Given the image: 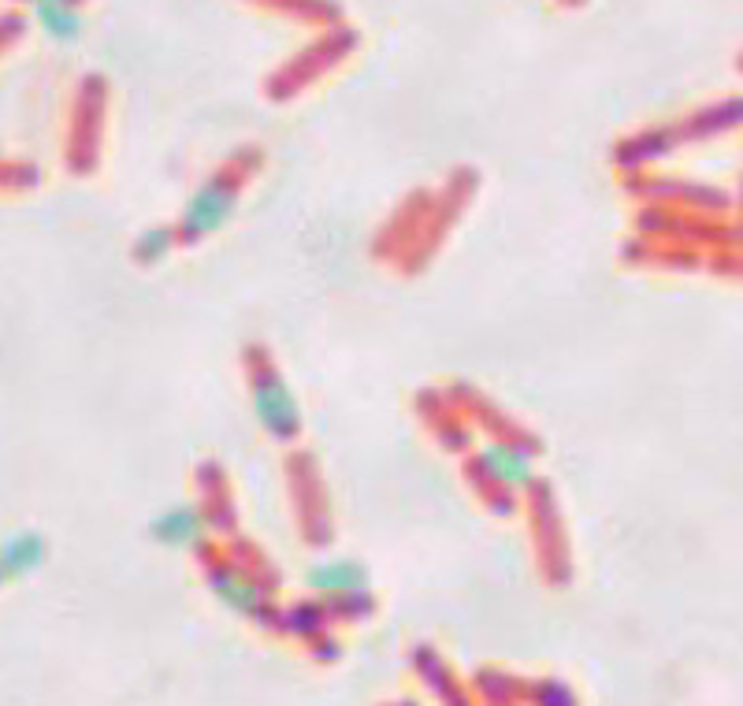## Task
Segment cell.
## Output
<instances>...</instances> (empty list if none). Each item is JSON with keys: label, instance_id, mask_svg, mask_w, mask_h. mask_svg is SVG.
Instances as JSON below:
<instances>
[{"label": "cell", "instance_id": "52a82bcc", "mask_svg": "<svg viewBox=\"0 0 743 706\" xmlns=\"http://www.w3.org/2000/svg\"><path fill=\"white\" fill-rule=\"evenodd\" d=\"M38 15H41V23H46V30L56 34V38L67 41V38H75V34H78V12H75V8H67V4H41Z\"/></svg>", "mask_w": 743, "mask_h": 706}, {"label": "cell", "instance_id": "277c9868", "mask_svg": "<svg viewBox=\"0 0 743 706\" xmlns=\"http://www.w3.org/2000/svg\"><path fill=\"white\" fill-rule=\"evenodd\" d=\"M309 583L320 591H331V595H338V591H343V595H354V591H361V583H364V569L354 562H328L309 573Z\"/></svg>", "mask_w": 743, "mask_h": 706}, {"label": "cell", "instance_id": "3957f363", "mask_svg": "<svg viewBox=\"0 0 743 706\" xmlns=\"http://www.w3.org/2000/svg\"><path fill=\"white\" fill-rule=\"evenodd\" d=\"M41 557H46V543H41V536L38 531H23V536L8 539V543L0 547V573H8V577H23V573H30Z\"/></svg>", "mask_w": 743, "mask_h": 706}, {"label": "cell", "instance_id": "8992f818", "mask_svg": "<svg viewBox=\"0 0 743 706\" xmlns=\"http://www.w3.org/2000/svg\"><path fill=\"white\" fill-rule=\"evenodd\" d=\"M487 468L505 479V484H521V479H528V458L521 454V450H510V447H491L484 454Z\"/></svg>", "mask_w": 743, "mask_h": 706}, {"label": "cell", "instance_id": "6da1fadb", "mask_svg": "<svg viewBox=\"0 0 743 706\" xmlns=\"http://www.w3.org/2000/svg\"><path fill=\"white\" fill-rule=\"evenodd\" d=\"M231 205H234V187H227V182H208L194 202H190L187 216H182V228H187L190 239L223 228L227 216H231Z\"/></svg>", "mask_w": 743, "mask_h": 706}, {"label": "cell", "instance_id": "ba28073f", "mask_svg": "<svg viewBox=\"0 0 743 706\" xmlns=\"http://www.w3.org/2000/svg\"><path fill=\"white\" fill-rule=\"evenodd\" d=\"M216 588H220V599H227L234 609H246V614L257 609V591L246 588V583H239L231 577H220V580H216Z\"/></svg>", "mask_w": 743, "mask_h": 706}, {"label": "cell", "instance_id": "7a4b0ae2", "mask_svg": "<svg viewBox=\"0 0 743 706\" xmlns=\"http://www.w3.org/2000/svg\"><path fill=\"white\" fill-rule=\"evenodd\" d=\"M253 402H257L260 424L272 435H279V439H291L297 432V406L279 380H260L257 390H253Z\"/></svg>", "mask_w": 743, "mask_h": 706}, {"label": "cell", "instance_id": "9c48e42d", "mask_svg": "<svg viewBox=\"0 0 743 706\" xmlns=\"http://www.w3.org/2000/svg\"><path fill=\"white\" fill-rule=\"evenodd\" d=\"M168 246H171V234L168 231H161V228H153V231H145L142 239L134 242V257L138 260H156V257H164V253H168Z\"/></svg>", "mask_w": 743, "mask_h": 706}, {"label": "cell", "instance_id": "5b68a950", "mask_svg": "<svg viewBox=\"0 0 743 706\" xmlns=\"http://www.w3.org/2000/svg\"><path fill=\"white\" fill-rule=\"evenodd\" d=\"M197 528H201V517H197L194 510H190V505H182V510L164 513V517L153 525L156 539H164V543H175V547L190 543V539L197 536Z\"/></svg>", "mask_w": 743, "mask_h": 706}]
</instances>
